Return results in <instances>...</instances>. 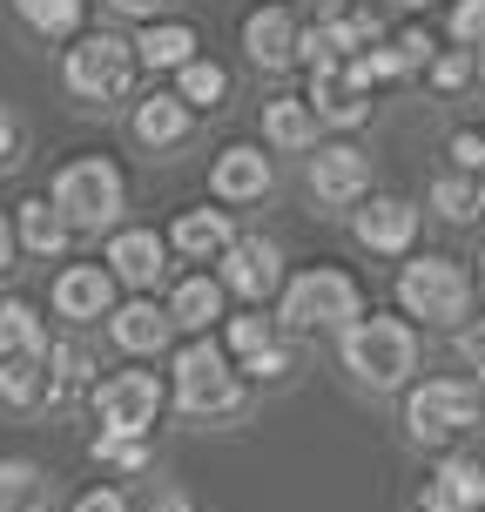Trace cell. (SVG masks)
I'll list each match as a JSON object with an SVG mask.
<instances>
[{
    "label": "cell",
    "instance_id": "ba28073f",
    "mask_svg": "<svg viewBox=\"0 0 485 512\" xmlns=\"http://www.w3.org/2000/svg\"><path fill=\"white\" fill-rule=\"evenodd\" d=\"M162 411V378L155 371H115L95 384V418L108 438H149Z\"/></svg>",
    "mask_w": 485,
    "mask_h": 512
},
{
    "label": "cell",
    "instance_id": "d590c367",
    "mask_svg": "<svg viewBox=\"0 0 485 512\" xmlns=\"http://www.w3.org/2000/svg\"><path fill=\"white\" fill-rule=\"evenodd\" d=\"M452 162H459V176L485 182V135L479 128H459V135H452Z\"/></svg>",
    "mask_w": 485,
    "mask_h": 512
},
{
    "label": "cell",
    "instance_id": "bcb514c9",
    "mask_svg": "<svg viewBox=\"0 0 485 512\" xmlns=\"http://www.w3.org/2000/svg\"><path fill=\"white\" fill-rule=\"evenodd\" d=\"M479 297H485V250H479Z\"/></svg>",
    "mask_w": 485,
    "mask_h": 512
},
{
    "label": "cell",
    "instance_id": "f35d334b",
    "mask_svg": "<svg viewBox=\"0 0 485 512\" xmlns=\"http://www.w3.org/2000/svg\"><path fill=\"white\" fill-rule=\"evenodd\" d=\"M459 358L479 371V384H485V324H465L459 331Z\"/></svg>",
    "mask_w": 485,
    "mask_h": 512
},
{
    "label": "cell",
    "instance_id": "b9f144b4",
    "mask_svg": "<svg viewBox=\"0 0 485 512\" xmlns=\"http://www.w3.org/2000/svg\"><path fill=\"white\" fill-rule=\"evenodd\" d=\"M243 371H250V378H283V344H270V351H263V358H250Z\"/></svg>",
    "mask_w": 485,
    "mask_h": 512
},
{
    "label": "cell",
    "instance_id": "d6986e66",
    "mask_svg": "<svg viewBox=\"0 0 485 512\" xmlns=\"http://www.w3.org/2000/svg\"><path fill=\"white\" fill-rule=\"evenodd\" d=\"M411 236H418V209L405 196H371L358 209V243L364 250H411Z\"/></svg>",
    "mask_w": 485,
    "mask_h": 512
},
{
    "label": "cell",
    "instance_id": "e0dca14e",
    "mask_svg": "<svg viewBox=\"0 0 485 512\" xmlns=\"http://www.w3.org/2000/svg\"><path fill=\"white\" fill-rule=\"evenodd\" d=\"M425 512H485V465L479 459H438L425 479Z\"/></svg>",
    "mask_w": 485,
    "mask_h": 512
},
{
    "label": "cell",
    "instance_id": "603a6c76",
    "mask_svg": "<svg viewBox=\"0 0 485 512\" xmlns=\"http://www.w3.org/2000/svg\"><path fill=\"white\" fill-rule=\"evenodd\" d=\"M182 135H189V102H182V95L135 102V142H142V149H176Z\"/></svg>",
    "mask_w": 485,
    "mask_h": 512
},
{
    "label": "cell",
    "instance_id": "836d02e7",
    "mask_svg": "<svg viewBox=\"0 0 485 512\" xmlns=\"http://www.w3.org/2000/svg\"><path fill=\"white\" fill-rule=\"evenodd\" d=\"M452 41H459L472 61L485 54V0H459V7H452Z\"/></svg>",
    "mask_w": 485,
    "mask_h": 512
},
{
    "label": "cell",
    "instance_id": "5b68a950",
    "mask_svg": "<svg viewBox=\"0 0 485 512\" xmlns=\"http://www.w3.org/2000/svg\"><path fill=\"white\" fill-rule=\"evenodd\" d=\"M364 310H358V283L331 270V263H317L304 277L283 283V324L290 331H351Z\"/></svg>",
    "mask_w": 485,
    "mask_h": 512
},
{
    "label": "cell",
    "instance_id": "e575fe53",
    "mask_svg": "<svg viewBox=\"0 0 485 512\" xmlns=\"http://www.w3.org/2000/svg\"><path fill=\"white\" fill-rule=\"evenodd\" d=\"M95 459L102 465H115V472H142V465H149V445H142V438H95Z\"/></svg>",
    "mask_w": 485,
    "mask_h": 512
},
{
    "label": "cell",
    "instance_id": "7c38bea8",
    "mask_svg": "<svg viewBox=\"0 0 485 512\" xmlns=\"http://www.w3.org/2000/svg\"><path fill=\"white\" fill-rule=\"evenodd\" d=\"M54 310L75 317V324L115 317V270H102V263H68V270L54 277Z\"/></svg>",
    "mask_w": 485,
    "mask_h": 512
},
{
    "label": "cell",
    "instance_id": "44dd1931",
    "mask_svg": "<svg viewBox=\"0 0 485 512\" xmlns=\"http://www.w3.org/2000/svg\"><path fill=\"white\" fill-rule=\"evenodd\" d=\"M0 398H7L14 411L54 405V364H48V351H41V358H7V364H0Z\"/></svg>",
    "mask_w": 485,
    "mask_h": 512
},
{
    "label": "cell",
    "instance_id": "ac0fdd59",
    "mask_svg": "<svg viewBox=\"0 0 485 512\" xmlns=\"http://www.w3.org/2000/svg\"><path fill=\"white\" fill-rule=\"evenodd\" d=\"M108 331H115V344H122L128 358H155L169 337L182 331L176 324V310H162V304H149V297H135V304H122L115 317H108Z\"/></svg>",
    "mask_w": 485,
    "mask_h": 512
},
{
    "label": "cell",
    "instance_id": "484cf974",
    "mask_svg": "<svg viewBox=\"0 0 485 512\" xmlns=\"http://www.w3.org/2000/svg\"><path fill=\"white\" fill-rule=\"evenodd\" d=\"M263 135L277 149H310L317 142V108L297 102V95H277V102H263Z\"/></svg>",
    "mask_w": 485,
    "mask_h": 512
},
{
    "label": "cell",
    "instance_id": "ab89813d",
    "mask_svg": "<svg viewBox=\"0 0 485 512\" xmlns=\"http://www.w3.org/2000/svg\"><path fill=\"white\" fill-rule=\"evenodd\" d=\"M14 149H21V122H14V108L0 102V169L14 162Z\"/></svg>",
    "mask_w": 485,
    "mask_h": 512
},
{
    "label": "cell",
    "instance_id": "52a82bcc",
    "mask_svg": "<svg viewBox=\"0 0 485 512\" xmlns=\"http://www.w3.org/2000/svg\"><path fill=\"white\" fill-rule=\"evenodd\" d=\"M398 304L405 317H425V324H459L472 310V277L452 256H411L398 270Z\"/></svg>",
    "mask_w": 485,
    "mask_h": 512
},
{
    "label": "cell",
    "instance_id": "7402d4cb",
    "mask_svg": "<svg viewBox=\"0 0 485 512\" xmlns=\"http://www.w3.org/2000/svg\"><path fill=\"white\" fill-rule=\"evenodd\" d=\"M14 230H21V250H34V256H61L68 250V216L54 209V196H27L21 209H14Z\"/></svg>",
    "mask_w": 485,
    "mask_h": 512
},
{
    "label": "cell",
    "instance_id": "7a4b0ae2",
    "mask_svg": "<svg viewBox=\"0 0 485 512\" xmlns=\"http://www.w3.org/2000/svg\"><path fill=\"white\" fill-rule=\"evenodd\" d=\"M344 364H351V378L371 384V391H398V384L418 371V331H411L405 317H358L351 331H344Z\"/></svg>",
    "mask_w": 485,
    "mask_h": 512
},
{
    "label": "cell",
    "instance_id": "4316f807",
    "mask_svg": "<svg viewBox=\"0 0 485 512\" xmlns=\"http://www.w3.org/2000/svg\"><path fill=\"white\" fill-rule=\"evenodd\" d=\"M41 351H54L48 331H41V317H34V304H0V364L7 358H41Z\"/></svg>",
    "mask_w": 485,
    "mask_h": 512
},
{
    "label": "cell",
    "instance_id": "d4e9b609",
    "mask_svg": "<svg viewBox=\"0 0 485 512\" xmlns=\"http://www.w3.org/2000/svg\"><path fill=\"white\" fill-rule=\"evenodd\" d=\"M135 48H142V68H189V61H196V27L189 21H155V27H142V41H135Z\"/></svg>",
    "mask_w": 485,
    "mask_h": 512
},
{
    "label": "cell",
    "instance_id": "ffe728a7",
    "mask_svg": "<svg viewBox=\"0 0 485 512\" xmlns=\"http://www.w3.org/2000/svg\"><path fill=\"white\" fill-rule=\"evenodd\" d=\"M169 243H176L182 256H203V263L216 256V263H223V256L236 250V230H230V216H223V209H182Z\"/></svg>",
    "mask_w": 485,
    "mask_h": 512
},
{
    "label": "cell",
    "instance_id": "f6af8a7d",
    "mask_svg": "<svg viewBox=\"0 0 485 512\" xmlns=\"http://www.w3.org/2000/svg\"><path fill=\"white\" fill-rule=\"evenodd\" d=\"M297 7H317V21H337L344 14V0H297Z\"/></svg>",
    "mask_w": 485,
    "mask_h": 512
},
{
    "label": "cell",
    "instance_id": "4fadbf2b",
    "mask_svg": "<svg viewBox=\"0 0 485 512\" xmlns=\"http://www.w3.org/2000/svg\"><path fill=\"white\" fill-rule=\"evenodd\" d=\"M108 270H115V283H128V290H155V283L169 277V243L155 230H115Z\"/></svg>",
    "mask_w": 485,
    "mask_h": 512
},
{
    "label": "cell",
    "instance_id": "3957f363",
    "mask_svg": "<svg viewBox=\"0 0 485 512\" xmlns=\"http://www.w3.org/2000/svg\"><path fill=\"white\" fill-rule=\"evenodd\" d=\"M135 68H142V48L135 41H122V34H81L75 48H68V95H81V102H122L128 88H135Z\"/></svg>",
    "mask_w": 485,
    "mask_h": 512
},
{
    "label": "cell",
    "instance_id": "ee69618b",
    "mask_svg": "<svg viewBox=\"0 0 485 512\" xmlns=\"http://www.w3.org/2000/svg\"><path fill=\"white\" fill-rule=\"evenodd\" d=\"M149 512H196V499H182V492H162Z\"/></svg>",
    "mask_w": 485,
    "mask_h": 512
},
{
    "label": "cell",
    "instance_id": "6da1fadb",
    "mask_svg": "<svg viewBox=\"0 0 485 512\" xmlns=\"http://www.w3.org/2000/svg\"><path fill=\"white\" fill-rule=\"evenodd\" d=\"M54 209L68 216V230H75V236L115 230V223H122V209H128L122 169H115L108 155H81V162H68V169L54 176Z\"/></svg>",
    "mask_w": 485,
    "mask_h": 512
},
{
    "label": "cell",
    "instance_id": "8992f818",
    "mask_svg": "<svg viewBox=\"0 0 485 512\" xmlns=\"http://www.w3.org/2000/svg\"><path fill=\"white\" fill-rule=\"evenodd\" d=\"M176 405L196 411V418H223V411L243 405V384L230 371V351L216 337H189L176 351Z\"/></svg>",
    "mask_w": 485,
    "mask_h": 512
},
{
    "label": "cell",
    "instance_id": "30bf717a",
    "mask_svg": "<svg viewBox=\"0 0 485 512\" xmlns=\"http://www.w3.org/2000/svg\"><path fill=\"white\" fill-rule=\"evenodd\" d=\"M364 189H371V155H364V149L331 142V149L310 155V196H317V203L344 209V203H358Z\"/></svg>",
    "mask_w": 485,
    "mask_h": 512
},
{
    "label": "cell",
    "instance_id": "f546056e",
    "mask_svg": "<svg viewBox=\"0 0 485 512\" xmlns=\"http://www.w3.org/2000/svg\"><path fill=\"white\" fill-rule=\"evenodd\" d=\"M14 7H21V21L34 27V34H48V41H61V34L81 27V0H14Z\"/></svg>",
    "mask_w": 485,
    "mask_h": 512
},
{
    "label": "cell",
    "instance_id": "5bb4252c",
    "mask_svg": "<svg viewBox=\"0 0 485 512\" xmlns=\"http://www.w3.org/2000/svg\"><path fill=\"white\" fill-rule=\"evenodd\" d=\"M270 182H277V169H270V155L250 149V142L223 149V155H216V169H209V189H216L223 203H263Z\"/></svg>",
    "mask_w": 485,
    "mask_h": 512
},
{
    "label": "cell",
    "instance_id": "9c48e42d",
    "mask_svg": "<svg viewBox=\"0 0 485 512\" xmlns=\"http://www.w3.org/2000/svg\"><path fill=\"white\" fill-rule=\"evenodd\" d=\"M310 108H317V122H337V128H358L371 115V81H364L358 61H324V68H310Z\"/></svg>",
    "mask_w": 485,
    "mask_h": 512
},
{
    "label": "cell",
    "instance_id": "8fae6325",
    "mask_svg": "<svg viewBox=\"0 0 485 512\" xmlns=\"http://www.w3.org/2000/svg\"><path fill=\"white\" fill-rule=\"evenodd\" d=\"M277 283H283L277 243H263V236H236V250L223 256V290H236V297L263 304V297H277Z\"/></svg>",
    "mask_w": 485,
    "mask_h": 512
},
{
    "label": "cell",
    "instance_id": "83f0119b",
    "mask_svg": "<svg viewBox=\"0 0 485 512\" xmlns=\"http://www.w3.org/2000/svg\"><path fill=\"white\" fill-rule=\"evenodd\" d=\"M0 512H48V479H41V465H27V459L0 465Z\"/></svg>",
    "mask_w": 485,
    "mask_h": 512
},
{
    "label": "cell",
    "instance_id": "4dcf8cb0",
    "mask_svg": "<svg viewBox=\"0 0 485 512\" xmlns=\"http://www.w3.org/2000/svg\"><path fill=\"white\" fill-rule=\"evenodd\" d=\"M48 364H54V405H61V398H75L81 384H88V351H81V344H54Z\"/></svg>",
    "mask_w": 485,
    "mask_h": 512
},
{
    "label": "cell",
    "instance_id": "d6a6232c",
    "mask_svg": "<svg viewBox=\"0 0 485 512\" xmlns=\"http://www.w3.org/2000/svg\"><path fill=\"white\" fill-rule=\"evenodd\" d=\"M432 203H438V216L465 223V216L479 209V182H465V176H438V182H432Z\"/></svg>",
    "mask_w": 485,
    "mask_h": 512
},
{
    "label": "cell",
    "instance_id": "7dc6e473",
    "mask_svg": "<svg viewBox=\"0 0 485 512\" xmlns=\"http://www.w3.org/2000/svg\"><path fill=\"white\" fill-rule=\"evenodd\" d=\"M398 7H432V0H398Z\"/></svg>",
    "mask_w": 485,
    "mask_h": 512
},
{
    "label": "cell",
    "instance_id": "cb8c5ba5",
    "mask_svg": "<svg viewBox=\"0 0 485 512\" xmlns=\"http://www.w3.org/2000/svg\"><path fill=\"white\" fill-rule=\"evenodd\" d=\"M169 310H176L182 331L209 337V324L223 317V277H182V283H176V297H169Z\"/></svg>",
    "mask_w": 485,
    "mask_h": 512
},
{
    "label": "cell",
    "instance_id": "8d00e7d4",
    "mask_svg": "<svg viewBox=\"0 0 485 512\" xmlns=\"http://www.w3.org/2000/svg\"><path fill=\"white\" fill-rule=\"evenodd\" d=\"M472 68H479V61H472L465 48H452V54H438V61H432V81H438V88H465Z\"/></svg>",
    "mask_w": 485,
    "mask_h": 512
},
{
    "label": "cell",
    "instance_id": "9a60e30c",
    "mask_svg": "<svg viewBox=\"0 0 485 512\" xmlns=\"http://www.w3.org/2000/svg\"><path fill=\"white\" fill-rule=\"evenodd\" d=\"M243 48H250L256 68H290L304 54V34H297V14L290 7H256L243 21Z\"/></svg>",
    "mask_w": 485,
    "mask_h": 512
},
{
    "label": "cell",
    "instance_id": "7bdbcfd3",
    "mask_svg": "<svg viewBox=\"0 0 485 512\" xmlns=\"http://www.w3.org/2000/svg\"><path fill=\"white\" fill-rule=\"evenodd\" d=\"M14 250H21V230L0 216V270H14Z\"/></svg>",
    "mask_w": 485,
    "mask_h": 512
},
{
    "label": "cell",
    "instance_id": "c3c4849f",
    "mask_svg": "<svg viewBox=\"0 0 485 512\" xmlns=\"http://www.w3.org/2000/svg\"><path fill=\"white\" fill-rule=\"evenodd\" d=\"M479 209H485V182H479Z\"/></svg>",
    "mask_w": 485,
    "mask_h": 512
},
{
    "label": "cell",
    "instance_id": "60d3db41",
    "mask_svg": "<svg viewBox=\"0 0 485 512\" xmlns=\"http://www.w3.org/2000/svg\"><path fill=\"white\" fill-rule=\"evenodd\" d=\"M108 7H115L122 21H149V27H155V14H162L169 0H108Z\"/></svg>",
    "mask_w": 485,
    "mask_h": 512
},
{
    "label": "cell",
    "instance_id": "1f68e13d",
    "mask_svg": "<svg viewBox=\"0 0 485 512\" xmlns=\"http://www.w3.org/2000/svg\"><path fill=\"white\" fill-rule=\"evenodd\" d=\"M270 344H277V331H270V317H263V310H250V317H230V351H236L243 364L263 358Z\"/></svg>",
    "mask_w": 485,
    "mask_h": 512
},
{
    "label": "cell",
    "instance_id": "f1b7e54d",
    "mask_svg": "<svg viewBox=\"0 0 485 512\" xmlns=\"http://www.w3.org/2000/svg\"><path fill=\"white\" fill-rule=\"evenodd\" d=\"M176 95H182L189 108H223V95H230V75H223L216 61H203V54H196V61L176 75Z\"/></svg>",
    "mask_w": 485,
    "mask_h": 512
},
{
    "label": "cell",
    "instance_id": "74e56055",
    "mask_svg": "<svg viewBox=\"0 0 485 512\" xmlns=\"http://www.w3.org/2000/svg\"><path fill=\"white\" fill-rule=\"evenodd\" d=\"M68 512H128V499H122L115 486H88V492H81V499H75Z\"/></svg>",
    "mask_w": 485,
    "mask_h": 512
},
{
    "label": "cell",
    "instance_id": "2e32d148",
    "mask_svg": "<svg viewBox=\"0 0 485 512\" xmlns=\"http://www.w3.org/2000/svg\"><path fill=\"white\" fill-rule=\"evenodd\" d=\"M364 48H378V14H337V21H317L304 34L310 68H324V61H364Z\"/></svg>",
    "mask_w": 485,
    "mask_h": 512
},
{
    "label": "cell",
    "instance_id": "277c9868",
    "mask_svg": "<svg viewBox=\"0 0 485 512\" xmlns=\"http://www.w3.org/2000/svg\"><path fill=\"white\" fill-rule=\"evenodd\" d=\"M479 411H485V391L472 378H425L405 398V432L418 445H452L479 425Z\"/></svg>",
    "mask_w": 485,
    "mask_h": 512
}]
</instances>
